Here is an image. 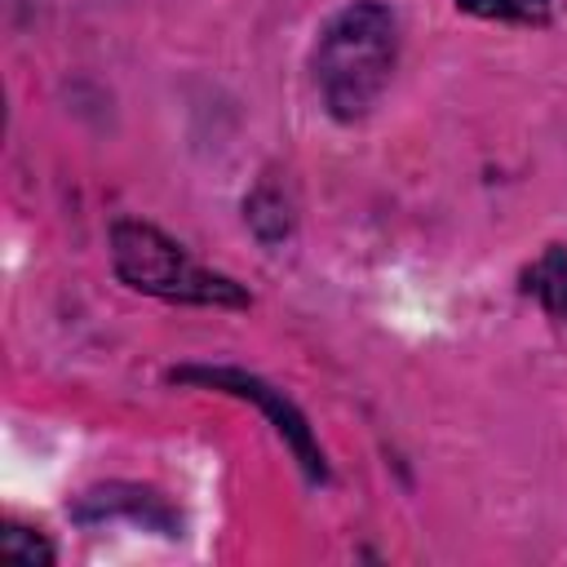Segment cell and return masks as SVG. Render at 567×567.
Masks as SVG:
<instances>
[{"label": "cell", "instance_id": "6da1fadb", "mask_svg": "<svg viewBox=\"0 0 567 567\" xmlns=\"http://www.w3.org/2000/svg\"><path fill=\"white\" fill-rule=\"evenodd\" d=\"M394 49H399V27L390 9L372 0L341 9L323 27L315 49V75L332 115L354 120L377 102V93L394 71Z\"/></svg>", "mask_w": 567, "mask_h": 567}, {"label": "cell", "instance_id": "7a4b0ae2", "mask_svg": "<svg viewBox=\"0 0 567 567\" xmlns=\"http://www.w3.org/2000/svg\"><path fill=\"white\" fill-rule=\"evenodd\" d=\"M111 252H115V270L124 284L168 297V301H204V306H244V292L204 270L199 261H190L168 235H159L155 226L142 221H115L111 230Z\"/></svg>", "mask_w": 567, "mask_h": 567}, {"label": "cell", "instance_id": "3957f363", "mask_svg": "<svg viewBox=\"0 0 567 567\" xmlns=\"http://www.w3.org/2000/svg\"><path fill=\"white\" fill-rule=\"evenodd\" d=\"M527 292L558 319H567V248H545L540 261L527 270Z\"/></svg>", "mask_w": 567, "mask_h": 567}, {"label": "cell", "instance_id": "277c9868", "mask_svg": "<svg viewBox=\"0 0 567 567\" xmlns=\"http://www.w3.org/2000/svg\"><path fill=\"white\" fill-rule=\"evenodd\" d=\"M461 9L478 18H501V22H545L549 0H456Z\"/></svg>", "mask_w": 567, "mask_h": 567}, {"label": "cell", "instance_id": "5b68a950", "mask_svg": "<svg viewBox=\"0 0 567 567\" xmlns=\"http://www.w3.org/2000/svg\"><path fill=\"white\" fill-rule=\"evenodd\" d=\"M0 554L9 563H22V567H35V563H53V549L31 536L27 527H4V540H0Z\"/></svg>", "mask_w": 567, "mask_h": 567}]
</instances>
